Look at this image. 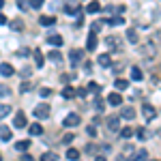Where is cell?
I'll use <instances>...</instances> for the list:
<instances>
[{"instance_id":"6da1fadb","label":"cell","mask_w":161,"mask_h":161,"mask_svg":"<svg viewBox=\"0 0 161 161\" xmlns=\"http://www.w3.org/2000/svg\"><path fill=\"white\" fill-rule=\"evenodd\" d=\"M77 125H80V114H75V112L67 114L62 120V127H77Z\"/></svg>"},{"instance_id":"7a4b0ae2","label":"cell","mask_w":161,"mask_h":161,"mask_svg":"<svg viewBox=\"0 0 161 161\" xmlns=\"http://www.w3.org/2000/svg\"><path fill=\"white\" fill-rule=\"evenodd\" d=\"M32 114H35L37 118H47V116H50V105H47V103H41V105L35 108Z\"/></svg>"},{"instance_id":"3957f363","label":"cell","mask_w":161,"mask_h":161,"mask_svg":"<svg viewBox=\"0 0 161 161\" xmlns=\"http://www.w3.org/2000/svg\"><path fill=\"white\" fill-rule=\"evenodd\" d=\"M13 127H17V129H26V127H28V125H26L24 112H17V114H15V118H13Z\"/></svg>"},{"instance_id":"277c9868","label":"cell","mask_w":161,"mask_h":161,"mask_svg":"<svg viewBox=\"0 0 161 161\" xmlns=\"http://www.w3.org/2000/svg\"><path fill=\"white\" fill-rule=\"evenodd\" d=\"M69 58H71V64H73V67H77V62L84 58V50H71Z\"/></svg>"},{"instance_id":"5b68a950","label":"cell","mask_w":161,"mask_h":161,"mask_svg":"<svg viewBox=\"0 0 161 161\" xmlns=\"http://www.w3.org/2000/svg\"><path fill=\"white\" fill-rule=\"evenodd\" d=\"M0 75L2 77H11V75H15V69H13L9 62H2L0 64Z\"/></svg>"},{"instance_id":"8992f818","label":"cell","mask_w":161,"mask_h":161,"mask_svg":"<svg viewBox=\"0 0 161 161\" xmlns=\"http://www.w3.org/2000/svg\"><path fill=\"white\" fill-rule=\"evenodd\" d=\"M97 43H99V41H97V32H90V35H88L86 50H88V52H95V50H97Z\"/></svg>"},{"instance_id":"52a82bcc","label":"cell","mask_w":161,"mask_h":161,"mask_svg":"<svg viewBox=\"0 0 161 161\" xmlns=\"http://www.w3.org/2000/svg\"><path fill=\"white\" fill-rule=\"evenodd\" d=\"M142 114H144V118H146V120H153V118L157 116V112H155V108H153V105H148V103H146V105L142 108Z\"/></svg>"},{"instance_id":"ba28073f","label":"cell","mask_w":161,"mask_h":161,"mask_svg":"<svg viewBox=\"0 0 161 161\" xmlns=\"http://www.w3.org/2000/svg\"><path fill=\"white\" fill-rule=\"evenodd\" d=\"M129 161H148V150H137L136 155H131Z\"/></svg>"},{"instance_id":"9c48e42d","label":"cell","mask_w":161,"mask_h":161,"mask_svg":"<svg viewBox=\"0 0 161 161\" xmlns=\"http://www.w3.org/2000/svg\"><path fill=\"white\" fill-rule=\"evenodd\" d=\"M142 54H144V56H148V60H150V58H155V45H153V43L142 45Z\"/></svg>"},{"instance_id":"30bf717a","label":"cell","mask_w":161,"mask_h":161,"mask_svg":"<svg viewBox=\"0 0 161 161\" xmlns=\"http://www.w3.org/2000/svg\"><path fill=\"white\" fill-rule=\"evenodd\" d=\"M97 62L101 67H112V56L110 54H101V56H97Z\"/></svg>"},{"instance_id":"8fae6325","label":"cell","mask_w":161,"mask_h":161,"mask_svg":"<svg viewBox=\"0 0 161 161\" xmlns=\"http://www.w3.org/2000/svg\"><path fill=\"white\" fill-rule=\"evenodd\" d=\"M28 133H30V136H41V133H43V127H41L39 123L28 125Z\"/></svg>"},{"instance_id":"7c38bea8","label":"cell","mask_w":161,"mask_h":161,"mask_svg":"<svg viewBox=\"0 0 161 161\" xmlns=\"http://www.w3.org/2000/svg\"><path fill=\"white\" fill-rule=\"evenodd\" d=\"M108 103H110V105H120V103H123V97H120L118 92H112L110 97H108Z\"/></svg>"},{"instance_id":"4fadbf2b","label":"cell","mask_w":161,"mask_h":161,"mask_svg":"<svg viewBox=\"0 0 161 161\" xmlns=\"http://www.w3.org/2000/svg\"><path fill=\"white\" fill-rule=\"evenodd\" d=\"M47 43L54 45V47H58V45H62V37L60 35H50V37H47Z\"/></svg>"},{"instance_id":"5bb4252c","label":"cell","mask_w":161,"mask_h":161,"mask_svg":"<svg viewBox=\"0 0 161 161\" xmlns=\"http://www.w3.org/2000/svg\"><path fill=\"white\" fill-rule=\"evenodd\" d=\"M54 22H56V19H54L52 15H41V17H39V24L41 26H54Z\"/></svg>"},{"instance_id":"9a60e30c","label":"cell","mask_w":161,"mask_h":161,"mask_svg":"<svg viewBox=\"0 0 161 161\" xmlns=\"http://www.w3.org/2000/svg\"><path fill=\"white\" fill-rule=\"evenodd\" d=\"M15 148L19 150V153H26V150L30 148V140H19V142L15 144Z\"/></svg>"},{"instance_id":"2e32d148","label":"cell","mask_w":161,"mask_h":161,"mask_svg":"<svg viewBox=\"0 0 161 161\" xmlns=\"http://www.w3.org/2000/svg\"><path fill=\"white\" fill-rule=\"evenodd\" d=\"M0 140L2 142H9L11 140V129L9 127H0Z\"/></svg>"},{"instance_id":"e0dca14e","label":"cell","mask_w":161,"mask_h":161,"mask_svg":"<svg viewBox=\"0 0 161 161\" xmlns=\"http://www.w3.org/2000/svg\"><path fill=\"white\" fill-rule=\"evenodd\" d=\"M120 116H123V118H127V120H133V118H136V110H133V108H125Z\"/></svg>"},{"instance_id":"ac0fdd59","label":"cell","mask_w":161,"mask_h":161,"mask_svg":"<svg viewBox=\"0 0 161 161\" xmlns=\"http://www.w3.org/2000/svg\"><path fill=\"white\" fill-rule=\"evenodd\" d=\"M99 11H101V4L97 2V0H92V2L86 7V13H99Z\"/></svg>"},{"instance_id":"d6986e66","label":"cell","mask_w":161,"mask_h":161,"mask_svg":"<svg viewBox=\"0 0 161 161\" xmlns=\"http://www.w3.org/2000/svg\"><path fill=\"white\" fill-rule=\"evenodd\" d=\"M144 75H142V71H140V67H131V80H136V82H140Z\"/></svg>"},{"instance_id":"ffe728a7","label":"cell","mask_w":161,"mask_h":161,"mask_svg":"<svg viewBox=\"0 0 161 161\" xmlns=\"http://www.w3.org/2000/svg\"><path fill=\"white\" fill-rule=\"evenodd\" d=\"M62 97H64V99H73V97H75V90L71 86H64V88H62Z\"/></svg>"},{"instance_id":"44dd1931","label":"cell","mask_w":161,"mask_h":161,"mask_svg":"<svg viewBox=\"0 0 161 161\" xmlns=\"http://www.w3.org/2000/svg\"><path fill=\"white\" fill-rule=\"evenodd\" d=\"M114 86H116V90H127V88H129V82H127V80H116Z\"/></svg>"},{"instance_id":"7402d4cb","label":"cell","mask_w":161,"mask_h":161,"mask_svg":"<svg viewBox=\"0 0 161 161\" xmlns=\"http://www.w3.org/2000/svg\"><path fill=\"white\" fill-rule=\"evenodd\" d=\"M105 123H108V127H110L112 131H116V129H118V118H116V116H110Z\"/></svg>"},{"instance_id":"603a6c76","label":"cell","mask_w":161,"mask_h":161,"mask_svg":"<svg viewBox=\"0 0 161 161\" xmlns=\"http://www.w3.org/2000/svg\"><path fill=\"white\" fill-rule=\"evenodd\" d=\"M67 159H71V161L80 159V150H77V148H69V150H67Z\"/></svg>"},{"instance_id":"cb8c5ba5","label":"cell","mask_w":161,"mask_h":161,"mask_svg":"<svg viewBox=\"0 0 161 161\" xmlns=\"http://www.w3.org/2000/svg\"><path fill=\"white\" fill-rule=\"evenodd\" d=\"M41 161H58V155L56 153H43L41 155Z\"/></svg>"},{"instance_id":"d4e9b609","label":"cell","mask_w":161,"mask_h":161,"mask_svg":"<svg viewBox=\"0 0 161 161\" xmlns=\"http://www.w3.org/2000/svg\"><path fill=\"white\" fill-rule=\"evenodd\" d=\"M127 39H129L131 43H137V30H133V28H129V30H127Z\"/></svg>"},{"instance_id":"484cf974","label":"cell","mask_w":161,"mask_h":161,"mask_svg":"<svg viewBox=\"0 0 161 161\" xmlns=\"http://www.w3.org/2000/svg\"><path fill=\"white\" fill-rule=\"evenodd\" d=\"M105 24H110V26H120V24H125V19L120 17V15H116V17H112L110 22H105Z\"/></svg>"},{"instance_id":"4316f807","label":"cell","mask_w":161,"mask_h":161,"mask_svg":"<svg viewBox=\"0 0 161 161\" xmlns=\"http://www.w3.org/2000/svg\"><path fill=\"white\" fill-rule=\"evenodd\" d=\"M9 114H11V108H9V105H0V120H2L4 116H9Z\"/></svg>"},{"instance_id":"83f0119b","label":"cell","mask_w":161,"mask_h":161,"mask_svg":"<svg viewBox=\"0 0 161 161\" xmlns=\"http://www.w3.org/2000/svg\"><path fill=\"white\" fill-rule=\"evenodd\" d=\"M47 58H50L52 62H58V60L62 58V56H60V52H56V50H54V52H50V56H47Z\"/></svg>"},{"instance_id":"f1b7e54d","label":"cell","mask_w":161,"mask_h":161,"mask_svg":"<svg viewBox=\"0 0 161 161\" xmlns=\"http://www.w3.org/2000/svg\"><path fill=\"white\" fill-rule=\"evenodd\" d=\"M35 58H37V67H43V54H41V50H35Z\"/></svg>"},{"instance_id":"f546056e","label":"cell","mask_w":161,"mask_h":161,"mask_svg":"<svg viewBox=\"0 0 161 161\" xmlns=\"http://www.w3.org/2000/svg\"><path fill=\"white\" fill-rule=\"evenodd\" d=\"M11 28H13V30H17V32H19V30H22L24 26H22V22H19V19H13V22H11Z\"/></svg>"},{"instance_id":"4dcf8cb0","label":"cell","mask_w":161,"mask_h":161,"mask_svg":"<svg viewBox=\"0 0 161 161\" xmlns=\"http://www.w3.org/2000/svg\"><path fill=\"white\" fill-rule=\"evenodd\" d=\"M120 136H123V137H131V136H133V129H131V127H125L123 131H120Z\"/></svg>"},{"instance_id":"1f68e13d","label":"cell","mask_w":161,"mask_h":161,"mask_svg":"<svg viewBox=\"0 0 161 161\" xmlns=\"http://www.w3.org/2000/svg\"><path fill=\"white\" fill-rule=\"evenodd\" d=\"M86 133H88L90 137H95V136H97V129H95V125H90V127H86Z\"/></svg>"},{"instance_id":"d6a6232c","label":"cell","mask_w":161,"mask_h":161,"mask_svg":"<svg viewBox=\"0 0 161 161\" xmlns=\"http://www.w3.org/2000/svg\"><path fill=\"white\" fill-rule=\"evenodd\" d=\"M17 4H19V9H22V11H26V9L30 7V2H28V0H17Z\"/></svg>"},{"instance_id":"836d02e7","label":"cell","mask_w":161,"mask_h":161,"mask_svg":"<svg viewBox=\"0 0 161 161\" xmlns=\"http://www.w3.org/2000/svg\"><path fill=\"white\" fill-rule=\"evenodd\" d=\"M95 108H97V112L103 110V99H101V97H97V99H95Z\"/></svg>"},{"instance_id":"e575fe53","label":"cell","mask_w":161,"mask_h":161,"mask_svg":"<svg viewBox=\"0 0 161 161\" xmlns=\"http://www.w3.org/2000/svg\"><path fill=\"white\" fill-rule=\"evenodd\" d=\"M88 90H97V92H99V90H101V86L97 84V82H90V84H88Z\"/></svg>"},{"instance_id":"d590c367","label":"cell","mask_w":161,"mask_h":161,"mask_svg":"<svg viewBox=\"0 0 161 161\" xmlns=\"http://www.w3.org/2000/svg\"><path fill=\"white\" fill-rule=\"evenodd\" d=\"M39 95L45 99V97H50V95H52V90H50V88H41V92H39Z\"/></svg>"},{"instance_id":"8d00e7d4","label":"cell","mask_w":161,"mask_h":161,"mask_svg":"<svg viewBox=\"0 0 161 161\" xmlns=\"http://www.w3.org/2000/svg\"><path fill=\"white\" fill-rule=\"evenodd\" d=\"M41 4H43V0H30V7H32V9H39Z\"/></svg>"},{"instance_id":"74e56055","label":"cell","mask_w":161,"mask_h":161,"mask_svg":"<svg viewBox=\"0 0 161 161\" xmlns=\"http://www.w3.org/2000/svg\"><path fill=\"white\" fill-rule=\"evenodd\" d=\"M62 142H64V144H69V142H73V133H67V136L62 137Z\"/></svg>"},{"instance_id":"f35d334b","label":"cell","mask_w":161,"mask_h":161,"mask_svg":"<svg viewBox=\"0 0 161 161\" xmlns=\"http://www.w3.org/2000/svg\"><path fill=\"white\" fill-rule=\"evenodd\" d=\"M19 90H22V92H28V90H30V84H28V82H24V84L19 86Z\"/></svg>"},{"instance_id":"ab89813d","label":"cell","mask_w":161,"mask_h":161,"mask_svg":"<svg viewBox=\"0 0 161 161\" xmlns=\"http://www.w3.org/2000/svg\"><path fill=\"white\" fill-rule=\"evenodd\" d=\"M0 95L7 97V95H11V92H9V88H7V86H2V88H0Z\"/></svg>"},{"instance_id":"60d3db41","label":"cell","mask_w":161,"mask_h":161,"mask_svg":"<svg viewBox=\"0 0 161 161\" xmlns=\"http://www.w3.org/2000/svg\"><path fill=\"white\" fill-rule=\"evenodd\" d=\"M137 136H140V140H146V129H140Z\"/></svg>"},{"instance_id":"b9f144b4","label":"cell","mask_w":161,"mask_h":161,"mask_svg":"<svg viewBox=\"0 0 161 161\" xmlns=\"http://www.w3.org/2000/svg\"><path fill=\"white\" fill-rule=\"evenodd\" d=\"M22 77H24V80H26V77H30V69H22Z\"/></svg>"},{"instance_id":"7bdbcfd3","label":"cell","mask_w":161,"mask_h":161,"mask_svg":"<svg viewBox=\"0 0 161 161\" xmlns=\"http://www.w3.org/2000/svg\"><path fill=\"white\" fill-rule=\"evenodd\" d=\"M19 161H35V159H32L30 155H24V157H22V159H19Z\"/></svg>"},{"instance_id":"ee69618b","label":"cell","mask_w":161,"mask_h":161,"mask_svg":"<svg viewBox=\"0 0 161 161\" xmlns=\"http://www.w3.org/2000/svg\"><path fill=\"white\" fill-rule=\"evenodd\" d=\"M2 24H7V17H4V15L0 13V26H2Z\"/></svg>"},{"instance_id":"f6af8a7d","label":"cell","mask_w":161,"mask_h":161,"mask_svg":"<svg viewBox=\"0 0 161 161\" xmlns=\"http://www.w3.org/2000/svg\"><path fill=\"white\" fill-rule=\"evenodd\" d=\"M95 161H108V159H105L103 155H97V159H95Z\"/></svg>"},{"instance_id":"bcb514c9","label":"cell","mask_w":161,"mask_h":161,"mask_svg":"<svg viewBox=\"0 0 161 161\" xmlns=\"http://www.w3.org/2000/svg\"><path fill=\"white\" fill-rule=\"evenodd\" d=\"M157 39H159V41H161V30H157Z\"/></svg>"},{"instance_id":"7dc6e473","label":"cell","mask_w":161,"mask_h":161,"mask_svg":"<svg viewBox=\"0 0 161 161\" xmlns=\"http://www.w3.org/2000/svg\"><path fill=\"white\" fill-rule=\"evenodd\" d=\"M2 4H4V2H2V0H0V9H2Z\"/></svg>"},{"instance_id":"c3c4849f","label":"cell","mask_w":161,"mask_h":161,"mask_svg":"<svg viewBox=\"0 0 161 161\" xmlns=\"http://www.w3.org/2000/svg\"><path fill=\"white\" fill-rule=\"evenodd\" d=\"M118 161H120V159H118Z\"/></svg>"}]
</instances>
